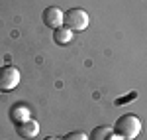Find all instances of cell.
<instances>
[{"label":"cell","mask_w":147,"mask_h":140,"mask_svg":"<svg viewBox=\"0 0 147 140\" xmlns=\"http://www.w3.org/2000/svg\"><path fill=\"white\" fill-rule=\"evenodd\" d=\"M141 132V120L136 115H122L114 124V134L122 140H134Z\"/></svg>","instance_id":"1"},{"label":"cell","mask_w":147,"mask_h":140,"mask_svg":"<svg viewBox=\"0 0 147 140\" xmlns=\"http://www.w3.org/2000/svg\"><path fill=\"white\" fill-rule=\"evenodd\" d=\"M61 140H88V136H86L82 130H75V132H69V134H65Z\"/></svg>","instance_id":"9"},{"label":"cell","mask_w":147,"mask_h":140,"mask_svg":"<svg viewBox=\"0 0 147 140\" xmlns=\"http://www.w3.org/2000/svg\"><path fill=\"white\" fill-rule=\"evenodd\" d=\"M16 134L22 136V138H35L39 134L37 120L28 117V118H24V120H20V122H16Z\"/></svg>","instance_id":"4"},{"label":"cell","mask_w":147,"mask_h":140,"mask_svg":"<svg viewBox=\"0 0 147 140\" xmlns=\"http://www.w3.org/2000/svg\"><path fill=\"white\" fill-rule=\"evenodd\" d=\"M20 71L14 65H4L0 67V91H12L20 83Z\"/></svg>","instance_id":"3"},{"label":"cell","mask_w":147,"mask_h":140,"mask_svg":"<svg viewBox=\"0 0 147 140\" xmlns=\"http://www.w3.org/2000/svg\"><path fill=\"white\" fill-rule=\"evenodd\" d=\"M43 140H61V138H59V136H45Z\"/></svg>","instance_id":"10"},{"label":"cell","mask_w":147,"mask_h":140,"mask_svg":"<svg viewBox=\"0 0 147 140\" xmlns=\"http://www.w3.org/2000/svg\"><path fill=\"white\" fill-rule=\"evenodd\" d=\"M63 18H65V14H63L61 8H57V6H49V8H45L43 14H41L43 24L49 26V28H53V30H57V28L63 26Z\"/></svg>","instance_id":"5"},{"label":"cell","mask_w":147,"mask_h":140,"mask_svg":"<svg viewBox=\"0 0 147 140\" xmlns=\"http://www.w3.org/2000/svg\"><path fill=\"white\" fill-rule=\"evenodd\" d=\"M71 40H73V32L69 28H65V26L57 28L55 32H53V42H55L57 46H67Z\"/></svg>","instance_id":"6"},{"label":"cell","mask_w":147,"mask_h":140,"mask_svg":"<svg viewBox=\"0 0 147 140\" xmlns=\"http://www.w3.org/2000/svg\"><path fill=\"white\" fill-rule=\"evenodd\" d=\"M63 24H65V28H69L71 32H82L90 24V18H88L86 10H82V8H71V10L65 12Z\"/></svg>","instance_id":"2"},{"label":"cell","mask_w":147,"mask_h":140,"mask_svg":"<svg viewBox=\"0 0 147 140\" xmlns=\"http://www.w3.org/2000/svg\"><path fill=\"white\" fill-rule=\"evenodd\" d=\"M112 136H114V130L106 124L90 130V140H112Z\"/></svg>","instance_id":"7"},{"label":"cell","mask_w":147,"mask_h":140,"mask_svg":"<svg viewBox=\"0 0 147 140\" xmlns=\"http://www.w3.org/2000/svg\"><path fill=\"white\" fill-rule=\"evenodd\" d=\"M28 117H30V109L24 103H18V105H14L10 109V118L14 122H20V120H24V118H28Z\"/></svg>","instance_id":"8"}]
</instances>
